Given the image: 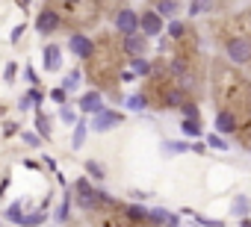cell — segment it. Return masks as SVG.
Wrapping results in <instances>:
<instances>
[{
  "label": "cell",
  "mask_w": 251,
  "mask_h": 227,
  "mask_svg": "<svg viewBox=\"0 0 251 227\" xmlns=\"http://www.w3.org/2000/svg\"><path fill=\"white\" fill-rule=\"evenodd\" d=\"M180 130H183L186 136H192V139H195V136H201V124H198V121H189V118H183Z\"/></svg>",
  "instance_id": "cell-16"
},
{
  "label": "cell",
  "mask_w": 251,
  "mask_h": 227,
  "mask_svg": "<svg viewBox=\"0 0 251 227\" xmlns=\"http://www.w3.org/2000/svg\"><path fill=\"white\" fill-rule=\"evenodd\" d=\"M227 56H230L236 65L251 62V42H248V39H230V42H227Z\"/></svg>",
  "instance_id": "cell-3"
},
{
  "label": "cell",
  "mask_w": 251,
  "mask_h": 227,
  "mask_svg": "<svg viewBox=\"0 0 251 227\" xmlns=\"http://www.w3.org/2000/svg\"><path fill=\"white\" fill-rule=\"evenodd\" d=\"M216 130H219V133H225V136L236 130V121H233L230 112H219V118H216Z\"/></svg>",
  "instance_id": "cell-11"
},
{
  "label": "cell",
  "mask_w": 251,
  "mask_h": 227,
  "mask_svg": "<svg viewBox=\"0 0 251 227\" xmlns=\"http://www.w3.org/2000/svg\"><path fill=\"white\" fill-rule=\"evenodd\" d=\"M56 27H59V12H53V9L39 12V18H36V30H39L42 36H50Z\"/></svg>",
  "instance_id": "cell-5"
},
{
  "label": "cell",
  "mask_w": 251,
  "mask_h": 227,
  "mask_svg": "<svg viewBox=\"0 0 251 227\" xmlns=\"http://www.w3.org/2000/svg\"><path fill=\"white\" fill-rule=\"evenodd\" d=\"M50 100L62 106V103H65V89H53V91H50Z\"/></svg>",
  "instance_id": "cell-29"
},
{
  "label": "cell",
  "mask_w": 251,
  "mask_h": 227,
  "mask_svg": "<svg viewBox=\"0 0 251 227\" xmlns=\"http://www.w3.org/2000/svg\"><path fill=\"white\" fill-rule=\"evenodd\" d=\"M139 30H142V36H160L163 33V18L157 12H145L139 18Z\"/></svg>",
  "instance_id": "cell-6"
},
{
  "label": "cell",
  "mask_w": 251,
  "mask_h": 227,
  "mask_svg": "<svg viewBox=\"0 0 251 227\" xmlns=\"http://www.w3.org/2000/svg\"><path fill=\"white\" fill-rule=\"evenodd\" d=\"M175 12H177V3H175V0H160V3H157V15H160V18H163V15L172 18Z\"/></svg>",
  "instance_id": "cell-14"
},
{
  "label": "cell",
  "mask_w": 251,
  "mask_h": 227,
  "mask_svg": "<svg viewBox=\"0 0 251 227\" xmlns=\"http://www.w3.org/2000/svg\"><path fill=\"white\" fill-rule=\"evenodd\" d=\"M24 142H27V145H36V148H39V142H42V139H39V136H33V133H24Z\"/></svg>",
  "instance_id": "cell-34"
},
{
  "label": "cell",
  "mask_w": 251,
  "mask_h": 227,
  "mask_svg": "<svg viewBox=\"0 0 251 227\" xmlns=\"http://www.w3.org/2000/svg\"><path fill=\"white\" fill-rule=\"evenodd\" d=\"M18 3H21V6H27V3H30V0H18Z\"/></svg>",
  "instance_id": "cell-36"
},
{
  "label": "cell",
  "mask_w": 251,
  "mask_h": 227,
  "mask_svg": "<svg viewBox=\"0 0 251 227\" xmlns=\"http://www.w3.org/2000/svg\"><path fill=\"white\" fill-rule=\"evenodd\" d=\"M86 130H89L86 121H77V124H74V139H71V148H74V151L83 148V142H86Z\"/></svg>",
  "instance_id": "cell-12"
},
{
  "label": "cell",
  "mask_w": 251,
  "mask_h": 227,
  "mask_svg": "<svg viewBox=\"0 0 251 227\" xmlns=\"http://www.w3.org/2000/svg\"><path fill=\"white\" fill-rule=\"evenodd\" d=\"M65 3H77V0H65Z\"/></svg>",
  "instance_id": "cell-37"
},
{
  "label": "cell",
  "mask_w": 251,
  "mask_h": 227,
  "mask_svg": "<svg viewBox=\"0 0 251 227\" xmlns=\"http://www.w3.org/2000/svg\"><path fill=\"white\" fill-rule=\"evenodd\" d=\"M62 65V47L59 45H48L45 47V68L48 71H56Z\"/></svg>",
  "instance_id": "cell-10"
},
{
  "label": "cell",
  "mask_w": 251,
  "mask_h": 227,
  "mask_svg": "<svg viewBox=\"0 0 251 227\" xmlns=\"http://www.w3.org/2000/svg\"><path fill=\"white\" fill-rule=\"evenodd\" d=\"M45 221V212H36V215H24L21 218V227H39Z\"/></svg>",
  "instance_id": "cell-17"
},
{
  "label": "cell",
  "mask_w": 251,
  "mask_h": 227,
  "mask_svg": "<svg viewBox=\"0 0 251 227\" xmlns=\"http://www.w3.org/2000/svg\"><path fill=\"white\" fill-rule=\"evenodd\" d=\"M169 36H172V39H180V36H183V24H180V21H172Z\"/></svg>",
  "instance_id": "cell-27"
},
{
  "label": "cell",
  "mask_w": 251,
  "mask_h": 227,
  "mask_svg": "<svg viewBox=\"0 0 251 227\" xmlns=\"http://www.w3.org/2000/svg\"><path fill=\"white\" fill-rule=\"evenodd\" d=\"M27 97H30V103H33V106H39V103H42V91H39V89H30V94H27Z\"/></svg>",
  "instance_id": "cell-32"
},
{
  "label": "cell",
  "mask_w": 251,
  "mask_h": 227,
  "mask_svg": "<svg viewBox=\"0 0 251 227\" xmlns=\"http://www.w3.org/2000/svg\"><path fill=\"white\" fill-rule=\"evenodd\" d=\"M133 68H136L139 74H148V71H151V65H148V62H145L142 56H136V59H133Z\"/></svg>",
  "instance_id": "cell-28"
},
{
  "label": "cell",
  "mask_w": 251,
  "mask_h": 227,
  "mask_svg": "<svg viewBox=\"0 0 251 227\" xmlns=\"http://www.w3.org/2000/svg\"><path fill=\"white\" fill-rule=\"evenodd\" d=\"M118 124H121V115L106 106L100 112H95V118H92V130H98V133H106L109 127H118Z\"/></svg>",
  "instance_id": "cell-4"
},
{
  "label": "cell",
  "mask_w": 251,
  "mask_h": 227,
  "mask_svg": "<svg viewBox=\"0 0 251 227\" xmlns=\"http://www.w3.org/2000/svg\"><path fill=\"white\" fill-rule=\"evenodd\" d=\"M115 30H118L121 36H136V33H139V15H136L133 9H121V12L115 15Z\"/></svg>",
  "instance_id": "cell-2"
},
{
  "label": "cell",
  "mask_w": 251,
  "mask_h": 227,
  "mask_svg": "<svg viewBox=\"0 0 251 227\" xmlns=\"http://www.w3.org/2000/svg\"><path fill=\"white\" fill-rule=\"evenodd\" d=\"M210 9H213V0H192V3H189V15H192V18L210 12Z\"/></svg>",
  "instance_id": "cell-13"
},
{
  "label": "cell",
  "mask_w": 251,
  "mask_h": 227,
  "mask_svg": "<svg viewBox=\"0 0 251 227\" xmlns=\"http://www.w3.org/2000/svg\"><path fill=\"white\" fill-rule=\"evenodd\" d=\"M180 109H183V115H186V118H189V121H198V109H195V106H192V103H183V106H180Z\"/></svg>",
  "instance_id": "cell-25"
},
{
  "label": "cell",
  "mask_w": 251,
  "mask_h": 227,
  "mask_svg": "<svg viewBox=\"0 0 251 227\" xmlns=\"http://www.w3.org/2000/svg\"><path fill=\"white\" fill-rule=\"evenodd\" d=\"M145 47H148V42H145V36H124V50H127L130 56H142L145 53Z\"/></svg>",
  "instance_id": "cell-9"
},
{
  "label": "cell",
  "mask_w": 251,
  "mask_h": 227,
  "mask_svg": "<svg viewBox=\"0 0 251 227\" xmlns=\"http://www.w3.org/2000/svg\"><path fill=\"white\" fill-rule=\"evenodd\" d=\"M207 145H210V148H219V151H225V148H227L222 136H210V139H207Z\"/></svg>",
  "instance_id": "cell-30"
},
{
  "label": "cell",
  "mask_w": 251,
  "mask_h": 227,
  "mask_svg": "<svg viewBox=\"0 0 251 227\" xmlns=\"http://www.w3.org/2000/svg\"><path fill=\"white\" fill-rule=\"evenodd\" d=\"M18 109H33V103H30V97H27V94L21 97V103H18Z\"/></svg>",
  "instance_id": "cell-35"
},
{
  "label": "cell",
  "mask_w": 251,
  "mask_h": 227,
  "mask_svg": "<svg viewBox=\"0 0 251 227\" xmlns=\"http://www.w3.org/2000/svg\"><path fill=\"white\" fill-rule=\"evenodd\" d=\"M148 218H154V221H166V218H169V212H166V209H151V212H148Z\"/></svg>",
  "instance_id": "cell-31"
},
{
  "label": "cell",
  "mask_w": 251,
  "mask_h": 227,
  "mask_svg": "<svg viewBox=\"0 0 251 227\" xmlns=\"http://www.w3.org/2000/svg\"><path fill=\"white\" fill-rule=\"evenodd\" d=\"M80 109H83V112H92V115H95V112H100V109H103L100 91H86V94L80 97Z\"/></svg>",
  "instance_id": "cell-8"
},
{
  "label": "cell",
  "mask_w": 251,
  "mask_h": 227,
  "mask_svg": "<svg viewBox=\"0 0 251 227\" xmlns=\"http://www.w3.org/2000/svg\"><path fill=\"white\" fill-rule=\"evenodd\" d=\"M36 127H39V133H42L45 139L50 136V121H48V118L42 115V112H39V115H36Z\"/></svg>",
  "instance_id": "cell-18"
},
{
  "label": "cell",
  "mask_w": 251,
  "mask_h": 227,
  "mask_svg": "<svg viewBox=\"0 0 251 227\" xmlns=\"http://www.w3.org/2000/svg\"><path fill=\"white\" fill-rule=\"evenodd\" d=\"M86 171H89V174H92L95 180H103V177H106V174H103V168H100V165H98L95 159H89V162H86Z\"/></svg>",
  "instance_id": "cell-20"
},
{
  "label": "cell",
  "mask_w": 251,
  "mask_h": 227,
  "mask_svg": "<svg viewBox=\"0 0 251 227\" xmlns=\"http://www.w3.org/2000/svg\"><path fill=\"white\" fill-rule=\"evenodd\" d=\"M77 83H80V71H71V74H68V80H65V86H62V89H65V91H68V89H77Z\"/></svg>",
  "instance_id": "cell-24"
},
{
  "label": "cell",
  "mask_w": 251,
  "mask_h": 227,
  "mask_svg": "<svg viewBox=\"0 0 251 227\" xmlns=\"http://www.w3.org/2000/svg\"><path fill=\"white\" fill-rule=\"evenodd\" d=\"M127 215H130L133 221H142V218H148V209H142V206H127Z\"/></svg>",
  "instance_id": "cell-21"
},
{
  "label": "cell",
  "mask_w": 251,
  "mask_h": 227,
  "mask_svg": "<svg viewBox=\"0 0 251 227\" xmlns=\"http://www.w3.org/2000/svg\"><path fill=\"white\" fill-rule=\"evenodd\" d=\"M59 118H62L65 124H77V115H74V112H71L68 106H62V112H59Z\"/></svg>",
  "instance_id": "cell-26"
},
{
  "label": "cell",
  "mask_w": 251,
  "mask_h": 227,
  "mask_svg": "<svg viewBox=\"0 0 251 227\" xmlns=\"http://www.w3.org/2000/svg\"><path fill=\"white\" fill-rule=\"evenodd\" d=\"M21 33H24V24H18V27L9 33V42H18V39H21Z\"/></svg>",
  "instance_id": "cell-33"
},
{
  "label": "cell",
  "mask_w": 251,
  "mask_h": 227,
  "mask_svg": "<svg viewBox=\"0 0 251 227\" xmlns=\"http://www.w3.org/2000/svg\"><path fill=\"white\" fill-rule=\"evenodd\" d=\"M74 192H77V204H80V206H86V209H92L98 201H106V204H109V195L95 192V189L89 186V180H86V177H80V180L74 183Z\"/></svg>",
  "instance_id": "cell-1"
},
{
  "label": "cell",
  "mask_w": 251,
  "mask_h": 227,
  "mask_svg": "<svg viewBox=\"0 0 251 227\" xmlns=\"http://www.w3.org/2000/svg\"><path fill=\"white\" fill-rule=\"evenodd\" d=\"M15 74H18V65H15V62H9V65L3 68V80H6V83H12V80H15Z\"/></svg>",
  "instance_id": "cell-23"
},
{
  "label": "cell",
  "mask_w": 251,
  "mask_h": 227,
  "mask_svg": "<svg viewBox=\"0 0 251 227\" xmlns=\"http://www.w3.org/2000/svg\"><path fill=\"white\" fill-rule=\"evenodd\" d=\"M6 215H9V218H12V221H15V224H21V218H24V212H21V204H12V206H9V212H6Z\"/></svg>",
  "instance_id": "cell-22"
},
{
  "label": "cell",
  "mask_w": 251,
  "mask_h": 227,
  "mask_svg": "<svg viewBox=\"0 0 251 227\" xmlns=\"http://www.w3.org/2000/svg\"><path fill=\"white\" fill-rule=\"evenodd\" d=\"M68 45H71V50H74L80 59H89V56L95 53V45H92V39H89V36H83V33H74Z\"/></svg>",
  "instance_id": "cell-7"
},
{
  "label": "cell",
  "mask_w": 251,
  "mask_h": 227,
  "mask_svg": "<svg viewBox=\"0 0 251 227\" xmlns=\"http://www.w3.org/2000/svg\"><path fill=\"white\" fill-rule=\"evenodd\" d=\"M127 106H130L133 112H142V109L148 106V100H145V94H130V97H127Z\"/></svg>",
  "instance_id": "cell-15"
},
{
  "label": "cell",
  "mask_w": 251,
  "mask_h": 227,
  "mask_svg": "<svg viewBox=\"0 0 251 227\" xmlns=\"http://www.w3.org/2000/svg\"><path fill=\"white\" fill-rule=\"evenodd\" d=\"M166 103H169V106H183V103H186V100H183V91H177V89L169 91V94H166Z\"/></svg>",
  "instance_id": "cell-19"
}]
</instances>
